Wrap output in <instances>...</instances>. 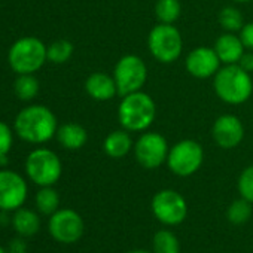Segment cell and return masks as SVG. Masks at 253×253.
<instances>
[{"label": "cell", "mask_w": 253, "mask_h": 253, "mask_svg": "<svg viewBox=\"0 0 253 253\" xmlns=\"http://www.w3.org/2000/svg\"><path fill=\"white\" fill-rule=\"evenodd\" d=\"M14 130L21 140L32 145H42L57 134L58 122L49 107L32 104L24 107L15 116Z\"/></svg>", "instance_id": "1"}, {"label": "cell", "mask_w": 253, "mask_h": 253, "mask_svg": "<svg viewBox=\"0 0 253 253\" xmlns=\"http://www.w3.org/2000/svg\"><path fill=\"white\" fill-rule=\"evenodd\" d=\"M157 118V104L154 98L143 91L122 97L118 106V121L124 130L130 133H145Z\"/></svg>", "instance_id": "2"}, {"label": "cell", "mask_w": 253, "mask_h": 253, "mask_svg": "<svg viewBox=\"0 0 253 253\" xmlns=\"http://www.w3.org/2000/svg\"><path fill=\"white\" fill-rule=\"evenodd\" d=\"M213 88L223 103L238 106L252 97L253 81L250 73L243 70L238 64H226L213 76Z\"/></svg>", "instance_id": "3"}, {"label": "cell", "mask_w": 253, "mask_h": 253, "mask_svg": "<svg viewBox=\"0 0 253 253\" xmlns=\"http://www.w3.org/2000/svg\"><path fill=\"white\" fill-rule=\"evenodd\" d=\"M48 46L35 36L18 39L8 52V63L18 75L36 73L48 61Z\"/></svg>", "instance_id": "4"}, {"label": "cell", "mask_w": 253, "mask_h": 253, "mask_svg": "<svg viewBox=\"0 0 253 253\" xmlns=\"http://www.w3.org/2000/svg\"><path fill=\"white\" fill-rule=\"evenodd\" d=\"M148 48L151 55L161 64L174 63L183 49L180 32L173 24L158 23L148 36Z\"/></svg>", "instance_id": "5"}, {"label": "cell", "mask_w": 253, "mask_h": 253, "mask_svg": "<svg viewBox=\"0 0 253 253\" xmlns=\"http://www.w3.org/2000/svg\"><path fill=\"white\" fill-rule=\"evenodd\" d=\"M26 173L38 186L55 185L63 173V164L58 155L46 148H38L27 155Z\"/></svg>", "instance_id": "6"}, {"label": "cell", "mask_w": 253, "mask_h": 253, "mask_svg": "<svg viewBox=\"0 0 253 253\" xmlns=\"http://www.w3.org/2000/svg\"><path fill=\"white\" fill-rule=\"evenodd\" d=\"M113 79L121 97L142 91L148 81V66L139 55L126 54L116 61Z\"/></svg>", "instance_id": "7"}, {"label": "cell", "mask_w": 253, "mask_h": 253, "mask_svg": "<svg viewBox=\"0 0 253 253\" xmlns=\"http://www.w3.org/2000/svg\"><path fill=\"white\" fill-rule=\"evenodd\" d=\"M204 163V149L203 146L192 140L185 139L174 143L167 157V166L171 173L179 177H189L197 173Z\"/></svg>", "instance_id": "8"}, {"label": "cell", "mask_w": 253, "mask_h": 253, "mask_svg": "<svg viewBox=\"0 0 253 253\" xmlns=\"http://www.w3.org/2000/svg\"><path fill=\"white\" fill-rule=\"evenodd\" d=\"M169 143L157 131H145L134 143V157L137 163L148 170H155L167 163Z\"/></svg>", "instance_id": "9"}, {"label": "cell", "mask_w": 253, "mask_h": 253, "mask_svg": "<svg viewBox=\"0 0 253 253\" xmlns=\"http://www.w3.org/2000/svg\"><path fill=\"white\" fill-rule=\"evenodd\" d=\"M151 209L154 216L167 226L182 223L188 214V204L185 198L173 189H163L157 192L152 198Z\"/></svg>", "instance_id": "10"}, {"label": "cell", "mask_w": 253, "mask_h": 253, "mask_svg": "<svg viewBox=\"0 0 253 253\" xmlns=\"http://www.w3.org/2000/svg\"><path fill=\"white\" fill-rule=\"evenodd\" d=\"M48 229L55 241L72 244L82 237L85 225L78 211L72 209H58L54 214H51Z\"/></svg>", "instance_id": "11"}, {"label": "cell", "mask_w": 253, "mask_h": 253, "mask_svg": "<svg viewBox=\"0 0 253 253\" xmlns=\"http://www.w3.org/2000/svg\"><path fill=\"white\" fill-rule=\"evenodd\" d=\"M29 188L21 174L12 170H0V211H15L27 200Z\"/></svg>", "instance_id": "12"}, {"label": "cell", "mask_w": 253, "mask_h": 253, "mask_svg": "<svg viewBox=\"0 0 253 253\" xmlns=\"http://www.w3.org/2000/svg\"><path fill=\"white\" fill-rule=\"evenodd\" d=\"M211 137L222 149H234L244 139V125L238 116L225 113L220 115L211 126Z\"/></svg>", "instance_id": "13"}, {"label": "cell", "mask_w": 253, "mask_h": 253, "mask_svg": "<svg viewBox=\"0 0 253 253\" xmlns=\"http://www.w3.org/2000/svg\"><path fill=\"white\" fill-rule=\"evenodd\" d=\"M220 64L222 63H220L216 51L209 46L194 48L185 60L186 72L197 79L213 78L217 73V70L220 69Z\"/></svg>", "instance_id": "14"}, {"label": "cell", "mask_w": 253, "mask_h": 253, "mask_svg": "<svg viewBox=\"0 0 253 253\" xmlns=\"http://www.w3.org/2000/svg\"><path fill=\"white\" fill-rule=\"evenodd\" d=\"M213 49L216 51V54L223 66L237 64L246 51L240 36H237L235 33H228V32H225L223 35H220L216 39Z\"/></svg>", "instance_id": "15"}, {"label": "cell", "mask_w": 253, "mask_h": 253, "mask_svg": "<svg viewBox=\"0 0 253 253\" xmlns=\"http://www.w3.org/2000/svg\"><path fill=\"white\" fill-rule=\"evenodd\" d=\"M85 91L92 100H97V101L112 100L118 94V88H116V82L113 76H109L103 72L91 73L86 78Z\"/></svg>", "instance_id": "16"}, {"label": "cell", "mask_w": 253, "mask_h": 253, "mask_svg": "<svg viewBox=\"0 0 253 253\" xmlns=\"http://www.w3.org/2000/svg\"><path fill=\"white\" fill-rule=\"evenodd\" d=\"M134 149L133 139L130 136V131L126 130H115L110 134L106 136L103 142V151L107 157L113 160H119L128 155Z\"/></svg>", "instance_id": "17"}, {"label": "cell", "mask_w": 253, "mask_h": 253, "mask_svg": "<svg viewBox=\"0 0 253 253\" xmlns=\"http://www.w3.org/2000/svg\"><path fill=\"white\" fill-rule=\"evenodd\" d=\"M57 140L58 143L69 151H78L85 146L88 140V133L82 125L75 122H67L58 126L57 130Z\"/></svg>", "instance_id": "18"}, {"label": "cell", "mask_w": 253, "mask_h": 253, "mask_svg": "<svg viewBox=\"0 0 253 253\" xmlns=\"http://www.w3.org/2000/svg\"><path fill=\"white\" fill-rule=\"evenodd\" d=\"M11 223L15 229V232L21 237H33L39 232L41 229V217L36 211L20 207L18 210L14 211Z\"/></svg>", "instance_id": "19"}, {"label": "cell", "mask_w": 253, "mask_h": 253, "mask_svg": "<svg viewBox=\"0 0 253 253\" xmlns=\"http://www.w3.org/2000/svg\"><path fill=\"white\" fill-rule=\"evenodd\" d=\"M35 203L39 213L51 216L60 207V195L52 186H42L36 194Z\"/></svg>", "instance_id": "20"}, {"label": "cell", "mask_w": 253, "mask_h": 253, "mask_svg": "<svg viewBox=\"0 0 253 253\" xmlns=\"http://www.w3.org/2000/svg\"><path fill=\"white\" fill-rule=\"evenodd\" d=\"M180 0H157L155 17L163 24H174L180 18Z\"/></svg>", "instance_id": "21"}, {"label": "cell", "mask_w": 253, "mask_h": 253, "mask_svg": "<svg viewBox=\"0 0 253 253\" xmlns=\"http://www.w3.org/2000/svg\"><path fill=\"white\" fill-rule=\"evenodd\" d=\"M39 88H41L39 81L32 73L18 75V78L15 79V84H14L15 95L23 101H30V100L36 98V95L39 94Z\"/></svg>", "instance_id": "22"}, {"label": "cell", "mask_w": 253, "mask_h": 253, "mask_svg": "<svg viewBox=\"0 0 253 253\" xmlns=\"http://www.w3.org/2000/svg\"><path fill=\"white\" fill-rule=\"evenodd\" d=\"M152 253H180L179 238L169 229H161L154 235Z\"/></svg>", "instance_id": "23"}, {"label": "cell", "mask_w": 253, "mask_h": 253, "mask_svg": "<svg viewBox=\"0 0 253 253\" xmlns=\"http://www.w3.org/2000/svg\"><path fill=\"white\" fill-rule=\"evenodd\" d=\"M73 51H75V46L72 42H69L66 39L55 41L48 46V51H46L48 61H51L54 64H64L72 58Z\"/></svg>", "instance_id": "24"}, {"label": "cell", "mask_w": 253, "mask_h": 253, "mask_svg": "<svg viewBox=\"0 0 253 253\" xmlns=\"http://www.w3.org/2000/svg\"><path fill=\"white\" fill-rule=\"evenodd\" d=\"M219 24L228 33H237L243 29L244 20L241 12L234 6H225L219 12Z\"/></svg>", "instance_id": "25"}, {"label": "cell", "mask_w": 253, "mask_h": 253, "mask_svg": "<svg viewBox=\"0 0 253 253\" xmlns=\"http://www.w3.org/2000/svg\"><path fill=\"white\" fill-rule=\"evenodd\" d=\"M252 216V203L244 198L235 200L226 210V217L232 225H243Z\"/></svg>", "instance_id": "26"}, {"label": "cell", "mask_w": 253, "mask_h": 253, "mask_svg": "<svg viewBox=\"0 0 253 253\" xmlns=\"http://www.w3.org/2000/svg\"><path fill=\"white\" fill-rule=\"evenodd\" d=\"M238 192L241 195V198L247 200L249 203L253 204V164L246 167L240 177H238V183H237Z\"/></svg>", "instance_id": "27"}, {"label": "cell", "mask_w": 253, "mask_h": 253, "mask_svg": "<svg viewBox=\"0 0 253 253\" xmlns=\"http://www.w3.org/2000/svg\"><path fill=\"white\" fill-rule=\"evenodd\" d=\"M12 145H14V134L11 126L6 122L0 121V157L8 155L9 151L12 149Z\"/></svg>", "instance_id": "28"}, {"label": "cell", "mask_w": 253, "mask_h": 253, "mask_svg": "<svg viewBox=\"0 0 253 253\" xmlns=\"http://www.w3.org/2000/svg\"><path fill=\"white\" fill-rule=\"evenodd\" d=\"M240 39L247 51H253V21L243 26L240 30Z\"/></svg>", "instance_id": "29"}, {"label": "cell", "mask_w": 253, "mask_h": 253, "mask_svg": "<svg viewBox=\"0 0 253 253\" xmlns=\"http://www.w3.org/2000/svg\"><path fill=\"white\" fill-rule=\"evenodd\" d=\"M8 253H27V244L24 241V237L18 235L9 243Z\"/></svg>", "instance_id": "30"}, {"label": "cell", "mask_w": 253, "mask_h": 253, "mask_svg": "<svg viewBox=\"0 0 253 253\" xmlns=\"http://www.w3.org/2000/svg\"><path fill=\"white\" fill-rule=\"evenodd\" d=\"M243 70H246L247 73L253 72V51H244V54L241 55L240 61L237 63Z\"/></svg>", "instance_id": "31"}, {"label": "cell", "mask_w": 253, "mask_h": 253, "mask_svg": "<svg viewBox=\"0 0 253 253\" xmlns=\"http://www.w3.org/2000/svg\"><path fill=\"white\" fill-rule=\"evenodd\" d=\"M128 253H151V252H148V250H131Z\"/></svg>", "instance_id": "32"}, {"label": "cell", "mask_w": 253, "mask_h": 253, "mask_svg": "<svg viewBox=\"0 0 253 253\" xmlns=\"http://www.w3.org/2000/svg\"><path fill=\"white\" fill-rule=\"evenodd\" d=\"M234 2H238V3H249L252 0H234Z\"/></svg>", "instance_id": "33"}, {"label": "cell", "mask_w": 253, "mask_h": 253, "mask_svg": "<svg viewBox=\"0 0 253 253\" xmlns=\"http://www.w3.org/2000/svg\"><path fill=\"white\" fill-rule=\"evenodd\" d=\"M0 253H8V250H6L2 244H0Z\"/></svg>", "instance_id": "34"}]
</instances>
